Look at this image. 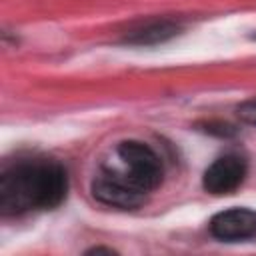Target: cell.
Here are the masks:
<instances>
[{
    "instance_id": "1",
    "label": "cell",
    "mask_w": 256,
    "mask_h": 256,
    "mask_svg": "<svg viewBox=\"0 0 256 256\" xmlns=\"http://www.w3.org/2000/svg\"><path fill=\"white\" fill-rule=\"evenodd\" d=\"M66 190V170L56 160L18 158L0 174V212L18 216L32 210H52L62 204Z\"/></svg>"
},
{
    "instance_id": "2",
    "label": "cell",
    "mask_w": 256,
    "mask_h": 256,
    "mask_svg": "<svg viewBox=\"0 0 256 256\" xmlns=\"http://www.w3.org/2000/svg\"><path fill=\"white\" fill-rule=\"evenodd\" d=\"M118 156L124 162L126 170L124 174L146 194L156 190L162 182L164 170L158 154L144 142L138 140H126L118 146Z\"/></svg>"
},
{
    "instance_id": "3",
    "label": "cell",
    "mask_w": 256,
    "mask_h": 256,
    "mask_svg": "<svg viewBox=\"0 0 256 256\" xmlns=\"http://www.w3.org/2000/svg\"><path fill=\"white\" fill-rule=\"evenodd\" d=\"M92 194L96 200L116 208H138L146 200V192H142L124 172L118 170H102L92 182Z\"/></svg>"
},
{
    "instance_id": "4",
    "label": "cell",
    "mask_w": 256,
    "mask_h": 256,
    "mask_svg": "<svg viewBox=\"0 0 256 256\" xmlns=\"http://www.w3.org/2000/svg\"><path fill=\"white\" fill-rule=\"evenodd\" d=\"M246 176V160L238 154H224L204 172V188L210 194H230Z\"/></svg>"
},
{
    "instance_id": "5",
    "label": "cell",
    "mask_w": 256,
    "mask_h": 256,
    "mask_svg": "<svg viewBox=\"0 0 256 256\" xmlns=\"http://www.w3.org/2000/svg\"><path fill=\"white\" fill-rule=\"evenodd\" d=\"M210 232L224 242L256 238V212L250 208H230L210 220Z\"/></svg>"
},
{
    "instance_id": "6",
    "label": "cell",
    "mask_w": 256,
    "mask_h": 256,
    "mask_svg": "<svg viewBox=\"0 0 256 256\" xmlns=\"http://www.w3.org/2000/svg\"><path fill=\"white\" fill-rule=\"evenodd\" d=\"M178 32H180V26L172 20H150L126 32L124 42L136 44V46H150V44L166 42L174 38Z\"/></svg>"
},
{
    "instance_id": "7",
    "label": "cell",
    "mask_w": 256,
    "mask_h": 256,
    "mask_svg": "<svg viewBox=\"0 0 256 256\" xmlns=\"http://www.w3.org/2000/svg\"><path fill=\"white\" fill-rule=\"evenodd\" d=\"M238 116H240L244 122L256 126V98L246 100L244 104H240V106H238Z\"/></svg>"
},
{
    "instance_id": "8",
    "label": "cell",
    "mask_w": 256,
    "mask_h": 256,
    "mask_svg": "<svg viewBox=\"0 0 256 256\" xmlns=\"http://www.w3.org/2000/svg\"><path fill=\"white\" fill-rule=\"evenodd\" d=\"M102 252H106V254H114V250H112V248H100V246H96V248H90L86 254H102Z\"/></svg>"
}]
</instances>
